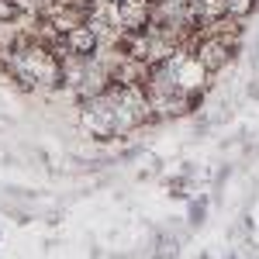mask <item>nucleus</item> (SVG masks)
Returning a JSON list of instances; mask_svg holds the SVG:
<instances>
[{
	"instance_id": "f257e3e1",
	"label": "nucleus",
	"mask_w": 259,
	"mask_h": 259,
	"mask_svg": "<svg viewBox=\"0 0 259 259\" xmlns=\"http://www.w3.org/2000/svg\"><path fill=\"white\" fill-rule=\"evenodd\" d=\"M152 118V107L139 83H111L104 94L83 100V124L97 139H114L142 128Z\"/></svg>"
},
{
	"instance_id": "f03ea898",
	"label": "nucleus",
	"mask_w": 259,
	"mask_h": 259,
	"mask_svg": "<svg viewBox=\"0 0 259 259\" xmlns=\"http://www.w3.org/2000/svg\"><path fill=\"white\" fill-rule=\"evenodd\" d=\"M7 69L11 76L21 80L28 90H56L62 87V59L52 45H41L31 35H24L18 45L7 52Z\"/></svg>"
},
{
	"instance_id": "7ed1b4c3",
	"label": "nucleus",
	"mask_w": 259,
	"mask_h": 259,
	"mask_svg": "<svg viewBox=\"0 0 259 259\" xmlns=\"http://www.w3.org/2000/svg\"><path fill=\"white\" fill-rule=\"evenodd\" d=\"M235 49H239V41H232V38H194V56L207 73L225 69L232 62V56H235Z\"/></svg>"
},
{
	"instance_id": "20e7f679",
	"label": "nucleus",
	"mask_w": 259,
	"mask_h": 259,
	"mask_svg": "<svg viewBox=\"0 0 259 259\" xmlns=\"http://www.w3.org/2000/svg\"><path fill=\"white\" fill-rule=\"evenodd\" d=\"M118 24L124 35L145 31L152 24V0H118Z\"/></svg>"
},
{
	"instance_id": "39448f33",
	"label": "nucleus",
	"mask_w": 259,
	"mask_h": 259,
	"mask_svg": "<svg viewBox=\"0 0 259 259\" xmlns=\"http://www.w3.org/2000/svg\"><path fill=\"white\" fill-rule=\"evenodd\" d=\"M100 35L90 28V24H80V28H73V31H66L62 35V45L56 52H76V56H97L100 52Z\"/></svg>"
},
{
	"instance_id": "423d86ee",
	"label": "nucleus",
	"mask_w": 259,
	"mask_h": 259,
	"mask_svg": "<svg viewBox=\"0 0 259 259\" xmlns=\"http://www.w3.org/2000/svg\"><path fill=\"white\" fill-rule=\"evenodd\" d=\"M228 14V0H190V21L194 28L207 24V21H218Z\"/></svg>"
},
{
	"instance_id": "0eeeda50",
	"label": "nucleus",
	"mask_w": 259,
	"mask_h": 259,
	"mask_svg": "<svg viewBox=\"0 0 259 259\" xmlns=\"http://www.w3.org/2000/svg\"><path fill=\"white\" fill-rule=\"evenodd\" d=\"M24 18V7L14 0H0V24H18Z\"/></svg>"
},
{
	"instance_id": "6e6552de",
	"label": "nucleus",
	"mask_w": 259,
	"mask_h": 259,
	"mask_svg": "<svg viewBox=\"0 0 259 259\" xmlns=\"http://www.w3.org/2000/svg\"><path fill=\"white\" fill-rule=\"evenodd\" d=\"M256 4L259 0H228V14H232V18H249V14H252V11H256Z\"/></svg>"
},
{
	"instance_id": "1a4fd4ad",
	"label": "nucleus",
	"mask_w": 259,
	"mask_h": 259,
	"mask_svg": "<svg viewBox=\"0 0 259 259\" xmlns=\"http://www.w3.org/2000/svg\"><path fill=\"white\" fill-rule=\"evenodd\" d=\"M204 207H207V200H197V204H194V214H190V225H200V221H204Z\"/></svg>"
},
{
	"instance_id": "9d476101",
	"label": "nucleus",
	"mask_w": 259,
	"mask_h": 259,
	"mask_svg": "<svg viewBox=\"0 0 259 259\" xmlns=\"http://www.w3.org/2000/svg\"><path fill=\"white\" fill-rule=\"evenodd\" d=\"M173 252H177V242L169 239V242H162V245H159V256H156V259H166V256H173Z\"/></svg>"
},
{
	"instance_id": "9b49d317",
	"label": "nucleus",
	"mask_w": 259,
	"mask_h": 259,
	"mask_svg": "<svg viewBox=\"0 0 259 259\" xmlns=\"http://www.w3.org/2000/svg\"><path fill=\"white\" fill-rule=\"evenodd\" d=\"M114 4H118V0H114Z\"/></svg>"
}]
</instances>
